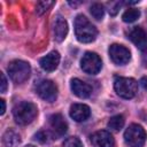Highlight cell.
<instances>
[{"mask_svg":"<svg viewBox=\"0 0 147 147\" xmlns=\"http://www.w3.org/2000/svg\"><path fill=\"white\" fill-rule=\"evenodd\" d=\"M68 3H69L71 7H77L78 5H80V1H74V2H72V1H69Z\"/></svg>","mask_w":147,"mask_h":147,"instance_id":"27","label":"cell"},{"mask_svg":"<svg viewBox=\"0 0 147 147\" xmlns=\"http://www.w3.org/2000/svg\"><path fill=\"white\" fill-rule=\"evenodd\" d=\"M34 139L41 144H45L48 141V133L46 131H39L34 134Z\"/></svg>","mask_w":147,"mask_h":147,"instance_id":"22","label":"cell"},{"mask_svg":"<svg viewBox=\"0 0 147 147\" xmlns=\"http://www.w3.org/2000/svg\"><path fill=\"white\" fill-rule=\"evenodd\" d=\"M0 105H1L0 114H1V115H3V114H5V111H6V102H5V100H3V99H1V100H0Z\"/></svg>","mask_w":147,"mask_h":147,"instance_id":"26","label":"cell"},{"mask_svg":"<svg viewBox=\"0 0 147 147\" xmlns=\"http://www.w3.org/2000/svg\"><path fill=\"white\" fill-rule=\"evenodd\" d=\"M91 144L93 147H114V138L110 132L101 130L91 136Z\"/></svg>","mask_w":147,"mask_h":147,"instance_id":"10","label":"cell"},{"mask_svg":"<svg viewBox=\"0 0 147 147\" xmlns=\"http://www.w3.org/2000/svg\"><path fill=\"white\" fill-rule=\"evenodd\" d=\"M63 147H83V144L77 137H69L64 140Z\"/></svg>","mask_w":147,"mask_h":147,"instance_id":"21","label":"cell"},{"mask_svg":"<svg viewBox=\"0 0 147 147\" xmlns=\"http://www.w3.org/2000/svg\"><path fill=\"white\" fill-rule=\"evenodd\" d=\"M49 127L55 136L61 137L67 132L68 124L61 114H53L49 117Z\"/></svg>","mask_w":147,"mask_h":147,"instance_id":"11","label":"cell"},{"mask_svg":"<svg viewBox=\"0 0 147 147\" xmlns=\"http://www.w3.org/2000/svg\"><path fill=\"white\" fill-rule=\"evenodd\" d=\"M0 77H1L0 92H1V93H5V92H6V90H7V78H6V76H5V74H3V72H1V74H0Z\"/></svg>","mask_w":147,"mask_h":147,"instance_id":"23","label":"cell"},{"mask_svg":"<svg viewBox=\"0 0 147 147\" xmlns=\"http://www.w3.org/2000/svg\"><path fill=\"white\" fill-rule=\"evenodd\" d=\"M36 91L38 95L47 102H54L57 98V86L48 79L40 80L36 86Z\"/></svg>","mask_w":147,"mask_h":147,"instance_id":"7","label":"cell"},{"mask_svg":"<svg viewBox=\"0 0 147 147\" xmlns=\"http://www.w3.org/2000/svg\"><path fill=\"white\" fill-rule=\"evenodd\" d=\"M124 123H125V119L122 115H115L109 119L108 127L114 130V131H119L124 126Z\"/></svg>","mask_w":147,"mask_h":147,"instance_id":"17","label":"cell"},{"mask_svg":"<svg viewBox=\"0 0 147 147\" xmlns=\"http://www.w3.org/2000/svg\"><path fill=\"white\" fill-rule=\"evenodd\" d=\"M115 92L123 99H132L138 90V84L133 78L116 77L114 82Z\"/></svg>","mask_w":147,"mask_h":147,"instance_id":"4","label":"cell"},{"mask_svg":"<svg viewBox=\"0 0 147 147\" xmlns=\"http://www.w3.org/2000/svg\"><path fill=\"white\" fill-rule=\"evenodd\" d=\"M80 67L84 72L88 75H96L102 68V61L96 53L87 52L80 60Z\"/></svg>","mask_w":147,"mask_h":147,"instance_id":"6","label":"cell"},{"mask_svg":"<svg viewBox=\"0 0 147 147\" xmlns=\"http://www.w3.org/2000/svg\"><path fill=\"white\" fill-rule=\"evenodd\" d=\"M70 117L76 121V122H84L86 121L90 115H91V110L90 107L84 105V103H74L70 107Z\"/></svg>","mask_w":147,"mask_h":147,"instance_id":"13","label":"cell"},{"mask_svg":"<svg viewBox=\"0 0 147 147\" xmlns=\"http://www.w3.org/2000/svg\"><path fill=\"white\" fill-rule=\"evenodd\" d=\"M53 32H54V39L59 42L63 41L68 34V23L61 15L55 16L53 23Z\"/></svg>","mask_w":147,"mask_h":147,"instance_id":"12","label":"cell"},{"mask_svg":"<svg viewBox=\"0 0 147 147\" xmlns=\"http://www.w3.org/2000/svg\"><path fill=\"white\" fill-rule=\"evenodd\" d=\"M139 84H140V86H141L144 90H147V77H142V78L140 79Z\"/></svg>","mask_w":147,"mask_h":147,"instance_id":"25","label":"cell"},{"mask_svg":"<svg viewBox=\"0 0 147 147\" xmlns=\"http://www.w3.org/2000/svg\"><path fill=\"white\" fill-rule=\"evenodd\" d=\"M75 33L80 42L88 44L95 40L98 30L84 15H78L75 18Z\"/></svg>","mask_w":147,"mask_h":147,"instance_id":"1","label":"cell"},{"mask_svg":"<svg viewBox=\"0 0 147 147\" xmlns=\"http://www.w3.org/2000/svg\"><path fill=\"white\" fill-rule=\"evenodd\" d=\"M25 147H34V146H32V145H28V146H25Z\"/></svg>","mask_w":147,"mask_h":147,"instance_id":"28","label":"cell"},{"mask_svg":"<svg viewBox=\"0 0 147 147\" xmlns=\"http://www.w3.org/2000/svg\"><path fill=\"white\" fill-rule=\"evenodd\" d=\"M70 87H71L72 93L75 95H77L78 98H80V99H86L92 93V87L87 83H85V82H83L78 78H74L71 80Z\"/></svg>","mask_w":147,"mask_h":147,"instance_id":"15","label":"cell"},{"mask_svg":"<svg viewBox=\"0 0 147 147\" xmlns=\"http://www.w3.org/2000/svg\"><path fill=\"white\" fill-rule=\"evenodd\" d=\"M109 56L111 59V61L118 65H123L126 64L130 59H131V53L130 51L119 44H113L109 47Z\"/></svg>","mask_w":147,"mask_h":147,"instance_id":"8","label":"cell"},{"mask_svg":"<svg viewBox=\"0 0 147 147\" xmlns=\"http://www.w3.org/2000/svg\"><path fill=\"white\" fill-rule=\"evenodd\" d=\"M140 16V10L139 9H136V8H129L127 10L124 11L122 18L124 22L126 23H132L134 21H137Z\"/></svg>","mask_w":147,"mask_h":147,"instance_id":"18","label":"cell"},{"mask_svg":"<svg viewBox=\"0 0 147 147\" xmlns=\"http://www.w3.org/2000/svg\"><path fill=\"white\" fill-rule=\"evenodd\" d=\"M90 11H91L92 16H93L95 20L100 21V20L103 18V15H105V7H103L101 3L95 2V3H93V5L91 6Z\"/></svg>","mask_w":147,"mask_h":147,"instance_id":"19","label":"cell"},{"mask_svg":"<svg viewBox=\"0 0 147 147\" xmlns=\"http://www.w3.org/2000/svg\"><path fill=\"white\" fill-rule=\"evenodd\" d=\"M54 5V1H39L36 6V13L38 15L45 14L52 6Z\"/></svg>","mask_w":147,"mask_h":147,"instance_id":"20","label":"cell"},{"mask_svg":"<svg viewBox=\"0 0 147 147\" xmlns=\"http://www.w3.org/2000/svg\"><path fill=\"white\" fill-rule=\"evenodd\" d=\"M2 142L6 147H17L21 144V137L14 130H7L2 136Z\"/></svg>","mask_w":147,"mask_h":147,"instance_id":"16","label":"cell"},{"mask_svg":"<svg viewBox=\"0 0 147 147\" xmlns=\"http://www.w3.org/2000/svg\"><path fill=\"white\" fill-rule=\"evenodd\" d=\"M129 39L140 49V51H147V33L146 31L140 26H133L129 31Z\"/></svg>","mask_w":147,"mask_h":147,"instance_id":"9","label":"cell"},{"mask_svg":"<svg viewBox=\"0 0 147 147\" xmlns=\"http://www.w3.org/2000/svg\"><path fill=\"white\" fill-rule=\"evenodd\" d=\"M111 5H113V7H110V9H109V14H110L111 16H115V15L118 13V10H119L121 2H114V3H111Z\"/></svg>","mask_w":147,"mask_h":147,"instance_id":"24","label":"cell"},{"mask_svg":"<svg viewBox=\"0 0 147 147\" xmlns=\"http://www.w3.org/2000/svg\"><path fill=\"white\" fill-rule=\"evenodd\" d=\"M38 114V109L36 105L29 101H22L14 106L13 108V116L17 124L26 125L31 123Z\"/></svg>","mask_w":147,"mask_h":147,"instance_id":"2","label":"cell"},{"mask_svg":"<svg viewBox=\"0 0 147 147\" xmlns=\"http://www.w3.org/2000/svg\"><path fill=\"white\" fill-rule=\"evenodd\" d=\"M60 59H61L60 53L56 52V51H53V52H49L44 57H41L39 64L45 71L51 72V71H54L57 68V65L60 63Z\"/></svg>","mask_w":147,"mask_h":147,"instance_id":"14","label":"cell"},{"mask_svg":"<svg viewBox=\"0 0 147 147\" xmlns=\"http://www.w3.org/2000/svg\"><path fill=\"white\" fill-rule=\"evenodd\" d=\"M7 71L9 74L10 79L14 83L21 84V83H24L25 80H28V78L30 77L31 68H30V64L25 61L14 60L7 67Z\"/></svg>","mask_w":147,"mask_h":147,"instance_id":"3","label":"cell"},{"mask_svg":"<svg viewBox=\"0 0 147 147\" xmlns=\"http://www.w3.org/2000/svg\"><path fill=\"white\" fill-rule=\"evenodd\" d=\"M146 138V131L139 124H131L124 132V140L130 147H142Z\"/></svg>","mask_w":147,"mask_h":147,"instance_id":"5","label":"cell"}]
</instances>
